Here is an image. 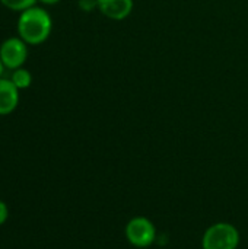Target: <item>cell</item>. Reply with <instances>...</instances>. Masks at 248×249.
Returning <instances> with one entry per match:
<instances>
[{
    "instance_id": "6da1fadb",
    "label": "cell",
    "mask_w": 248,
    "mask_h": 249,
    "mask_svg": "<svg viewBox=\"0 0 248 249\" xmlns=\"http://www.w3.org/2000/svg\"><path fill=\"white\" fill-rule=\"evenodd\" d=\"M50 15L37 6L20 12L18 19V34L28 45H38L44 42L51 32Z\"/></svg>"
},
{
    "instance_id": "7a4b0ae2",
    "label": "cell",
    "mask_w": 248,
    "mask_h": 249,
    "mask_svg": "<svg viewBox=\"0 0 248 249\" xmlns=\"http://www.w3.org/2000/svg\"><path fill=\"white\" fill-rule=\"evenodd\" d=\"M240 245V232L231 223H215L206 229L202 239L203 249H237Z\"/></svg>"
},
{
    "instance_id": "3957f363",
    "label": "cell",
    "mask_w": 248,
    "mask_h": 249,
    "mask_svg": "<svg viewBox=\"0 0 248 249\" xmlns=\"http://www.w3.org/2000/svg\"><path fill=\"white\" fill-rule=\"evenodd\" d=\"M126 239L136 248H148L156 241L155 225L148 217H133L126 226Z\"/></svg>"
},
{
    "instance_id": "277c9868",
    "label": "cell",
    "mask_w": 248,
    "mask_h": 249,
    "mask_svg": "<svg viewBox=\"0 0 248 249\" xmlns=\"http://www.w3.org/2000/svg\"><path fill=\"white\" fill-rule=\"evenodd\" d=\"M26 45L28 44L19 36L7 38L6 41H3V44L0 45V58L4 69L16 70L23 66L28 57Z\"/></svg>"
},
{
    "instance_id": "5b68a950",
    "label": "cell",
    "mask_w": 248,
    "mask_h": 249,
    "mask_svg": "<svg viewBox=\"0 0 248 249\" xmlns=\"http://www.w3.org/2000/svg\"><path fill=\"white\" fill-rule=\"evenodd\" d=\"M98 9L110 19H126L133 10V0H98Z\"/></svg>"
},
{
    "instance_id": "8992f818",
    "label": "cell",
    "mask_w": 248,
    "mask_h": 249,
    "mask_svg": "<svg viewBox=\"0 0 248 249\" xmlns=\"http://www.w3.org/2000/svg\"><path fill=\"white\" fill-rule=\"evenodd\" d=\"M19 104V89L10 79L0 77V115H9Z\"/></svg>"
},
{
    "instance_id": "52a82bcc",
    "label": "cell",
    "mask_w": 248,
    "mask_h": 249,
    "mask_svg": "<svg viewBox=\"0 0 248 249\" xmlns=\"http://www.w3.org/2000/svg\"><path fill=\"white\" fill-rule=\"evenodd\" d=\"M10 80H12V83H13L19 90H20V89H26V88H29L31 83H32V74H31L26 69L19 67V69L13 70V73H12V76H10Z\"/></svg>"
},
{
    "instance_id": "ba28073f",
    "label": "cell",
    "mask_w": 248,
    "mask_h": 249,
    "mask_svg": "<svg viewBox=\"0 0 248 249\" xmlns=\"http://www.w3.org/2000/svg\"><path fill=\"white\" fill-rule=\"evenodd\" d=\"M37 0H0V3L3 6H6L10 10L15 12H23L29 7H32L35 4Z\"/></svg>"
},
{
    "instance_id": "9c48e42d",
    "label": "cell",
    "mask_w": 248,
    "mask_h": 249,
    "mask_svg": "<svg viewBox=\"0 0 248 249\" xmlns=\"http://www.w3.org/2000/svg\"><path fill=\"white\" fill-rule=\"evenodd\" d=\"M77 4H79L80 10L92 12L94 9L98 7V0H77Z\"/></svg>"
},
{
    "instance_id": "30bf717a",
    "label": "cell",
    "mask_w": 248,
    "mask_h": 249,
    "mask_svg": "<svg viewBox=\"0 0 248 249\" xmlns=\"http://www.w3.org/2000/svg\"><path fill=\"white\" fill-rule=\"evenodd\" d=\"M7 214H9V212H7V207H6V204L0 200V225H3L4 222H6V219H7Z\"/></svg>"
},
{
    "instance_id": "8fae6325",
    "label": "cell",
    "mask_w": 248,
    "mask_h": 249,
    "mask_svg": "<svg viewBox=\"0 0 248 249\" xmlns=\"http://www.w3.org/2000/svg\"><path fill=\"white\" fill-rule=\"evenodd\" d=\"M39 1H42L44 4H56V3H58L60 0H39Z\"/></svg>"
},
{
    "instance_id": "7c38bea8",
    "label": "cell",
    "mask_w": 248,
    "mask_h": 249,
    "mask_svg": "<svg viewBox=\"0 0 248 249\" xmlns=\"http://www.w3.org/2000/svg\"><path fill=\"white\" fill-rule=\"evenodd\" d=\"M3 69H4V66H3V63H1V58H0V76H1V73H3Z\"/></svg>"
}]
</instances>
